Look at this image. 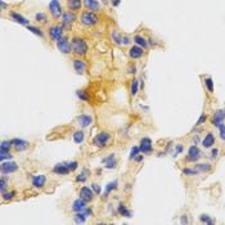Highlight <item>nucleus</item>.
Returning a JSON list of instances; mask_svg holds the SVG:
<instances>
[{
  "instance_id": "nucleus-54",
  "label": "nucleus",
  "mask_w": 225,
  "mask_h": 225,
  "mask_svg": "<svg viewBox=\"0 0 225 225\" xmlns=\"http://www.w3.org/2000/svg\"><path fill=\"white\" fill-rule=\"evenodd\" d=\"M120 3H121V0H115V1H113V7H118Z\"/></svg>"
},
{
  "instance_id": "nucleus-11",
  "label": "nucleus",
  "mask_w": 225,
  "mask_h": 225,
  "mask_svg": "<svg viewBox=\"0 0 225 225\" xmlns=\"http://www.w3.org/2000/svg\"><path fill=\"white\" fill-rule=\"evenodd\" d=\"M200 157H201V152H200V149H198L196 145H192V147H190V148L188 149L187 159H188V161H190V162H196Z\"/></svg>"
},
{
  "instance_id": "nucleus-22",
  "label": "nucleus",
  "mask_w": 225,
  "mask_h": 225,
  "mask_svg": "<svg viewBox=\"0 0 225 225\" xmlns=\"http://www.w3.org/2000/svg\"><path fill=\"white\" fill-rule=\"evenodd\" d=\"M68 9L72 12H77L81 9V0H68Z\"/></svg>"
},
{
  "instance_id": "nucleus-16",
  "label": "nucleus",
  "mask_w": 225,
  "mask_h": 225,
  "mask_svg": "<svg viewBox=\"0 0 225 225\" xmlns=\"http://www.w3.org/2000/svg\"><path fill=\"white\" fill-rule=\"evenodd\" d=\"M86 203H88V202H85L83 198H79V200L73 201V203H72V210L75 211V212H83V211L86 209Z\"/></svg>"
},
{
  "instance_id": "nucleus-52",
  "label": "nucleus",
  "mask_w": 225,
  "mask_h": 225,
  "mask_svg": "<svg viewBox=\"0 0 225 225\" xmlns=\"http://www.w3.org/2000/svg\"><path fill=\"white\" fill-rule=\"evenodd\" d=\"M134 159H135L136 162H140V161H143V154H140V156H136V157L134 158Z\"/></svg>"
},
{
  "instance_id": "nucleus-41",
  "label": "nucleus",
  "mask_w": 225,
  "mask_h": 225,
  "mask_svg": "<svg viewBox=\"0 0 225 225\" xmlns=\"http://www.w3.org/2000/svg\"><path fill=\"white\" fill-rule=\"evenodd\" d=\"M77 97H79L81 101H84V102H88L89 101V95L86 94L85 92H81V90H77Z\"/></svg>"
},
{
  "instance_id": "nucleus-50",
  "label": "nucleus",
  "mask_w": 225,
  "mask_h": 225,
  "mask_svg": "<svg viewBox=\"0 0 225 225\" xmlns=\"http://www.w3.org/2000/svg\"><path fill=\"white\" fill-rule=\"evenodd\" d=\"M122 44H124V45H127V44H130V37H127V36H124V37H122Z\"/></svg>"
},
{
  "instance_id": "nucleus-34",
  "label": "nucleus",
  "mask_w": 225,
  "mask_h": 225,
  "mask_svg": "<svg viewBox=\"0 0 225 225\" xmlns=\"http://www.w3.org/2000/svg\"><path fill=\"white\" fill-rule=\"evenodd\" d=\"M12 154L9 153V150H0V159L1 162H4L5 159H12Z\"/></svg>"
},
{
  "instance_id": "nucleus-49",
  "label": "nucleus",
  "mask_w": 225,
  "mask_h": 225,
  "mask_svg": "<svg viewBox=\"0 0 225 225\" xmlns=\"http://www.w3.org/2000/svg\"><path fill=\"white\" fill-rule=\"evenodd\" d=\"M206 120H207V115L203 113V115L201 116V117H200V120L197 121V125H202L203 122H206Z\"/></svg>"
},
{
  "instance_id": "nucleus-15",
  "label": "nucleus",
  "mask_w": 225,
  "mask_h": 225,
  "mask_svg": "<svg viewBox=\"0 0 225 225\" xmlns=\"http://www.w3.org/2000/svg\"><path fill=\"white\" fill-rule=\"evenodd\" d=\"M53 172L54 174H57V175H67V174H70V168L67 167L66 165V162H63V163H58V165H55L54 168H53Z\"/></svg>"
},
{
  "instance_id": "nucleus-1",
  "label": "nucleus",
  "mask_w": 225,
  "mask_h": 225,
  "mask_svg": "<svg viewBox=\"0 0 225 225\" xmlns=\"http://www.w3.org/2000/svg\"><path fill=\"white\" fill-rule=\"evenodd\" d=\"M71 46H72V51L76 55H85L88 53V44L81 37H73L71 41Z\"/></svg>"
},
{
  "instance_id": "nucleus-18",
  "label": "nucleus",
  "mask_w": 225,
  "mask_h": 225,
  "mask_svg": "<svg viewBox=\"0 0 225 225\" xmlns=\"http://www.w3.org/2000/svg\"><path fill=\"white\" fill-rule=\"evenodd\" d=\"M73 68H75V71L81 75V73H84L85 70H86V64L83 59H73Z\"/></svg>"
},
{
  "instance_id": "nucleus-13",
  "label": "nucleus",
  "mask_w": 225,
  "mask_h": 225,
  "mask_svg": "<svg viewBox=\"0 0 225 225\" xmlns=\"http://www.w3.org/2000/svg\"><path fill=\"white\" fill-rule=\"evenodd\" d=\"M143 54H144V50H143V48L139 45H134L130 48V50H129V55H130V58H133V59H139L143 57Z\"/></svg>"
},
{
  "instance_id": "nucleus-38",
  "label": "nucleus",
  "mask_w": 225,
  "mask_h": 225,
  "mask_svg": "<svg viewBox=\"0 0 225 225\" xmlns=\"http://www.w3.org/2000/svg\"><path fill=\"white\" fill-rule=\"evenodd\" d=\"M205 84H206V86H207V89H209V92L212 93V92H214V83H212V79H211V77H206V79H205Z\"/></svg>"
},
{
  "instance_id": "nucleus-19",
  "label": "nucleus",
  "mask_w": 225,
  "mask_h": 225,
  "mask_svg": "<svg viewBox=\"0 0 225 225\" xmlns=\"http://www.w3.org/2000/svg\"><path fill=\"white\" fill-rule=\"evenodd\" d=\"M12 144L16 147V149L18 152H22V150H25L28 147V142L22 140V139H12Z\"/></svg>"
},
{
  "instance_id": "nucleus-43",
  "label": "nucleus",
  "mask_w": 225,
  "mask_h": 225,
  "mask_svg": "<svg viewBox=\"0 0 225 225\" xmlns=\"http://www.w3.org/2000/svg\"><path fill=\"white\" fill-rule=\"evenodd\" d=\"M139 152H140V148H139V147H133V149H131V152H130V158L134 159L138 154H139Z\"/></svg>"
},
{
  "instance_id": "nucleus-46",
  "label": "nucleus",
  "mask_w": 225,
  "mask_h": 225,
  "mask_svg": "<svg viewBox=\"0 0 225 225\" xmlns=\"http://www.w3.org/2000/svg\"><path fill=\"white\" fill-rule=\"evenodd\" d=\"M201 221L202 223H206V224H212V220H211L207 215H202L201 216Z\"/></svg>"
},
{
  "instance_id": "nucleus-5",
  "label": "nucleus",
  "mask_w": 225,
  "mask_h": 225,
  "mask_svg": "<svg viewBox=\"0 0 225 225\" xmlns=\"http://www.w3.org/2000/svg\"><path fill=\"white\" fill-rule=\"evenodd\" d=\"M17 170H18V165H17L16 162L10 161V159H8L7 162H3L1 163V167H0V171H1L3 175L13 174V172H16Z\"/></svg>"
},
{
  "instance_id": "nucleus-36",
  "label": "nucleus",
  "mask_w": 225,
  "mask_h": 225,
  "mask_svg": "<svg viewBox=\"0 0 225 225\" xmlns=\"http://www.w3.org/2000/svg\"><path fill=\"white\" fill-rule=\"evenodd\" d=\"M12 140H4L1 142V145H0V150H9L12 147Z\"/></svg>"
},
{
  "instance_id": "nucleus-55",
  "label": "nucleus",
  "mask_w": 225,
  "mask_h": 225,
  "mask_svg": "<svg viewBox=\"0 0 225 225\" xmlns=\"http://www.w3.org/2000/svg\"><path fill=\"white\" fill-rule=\"evenodd\" d=\"M181 223H185V224L188 223V220H187V218H185V216H183V219H181Z\"/></svg>"
},
{
  "instance_id": "nucleus-35",
  "label": "nucleus",
  "mask_w": 225,
  "mask_h": 225,
  "mask_svg": "<svg viewBox=\"0 0 225 225\" xmlns=\"http://www.w3.org/2000/svg\"><path fill=\"white\" fill-rule=\"evenodd\" d=\"M197 170L198 171H202V172H207L211 170V166L209 163H198L197 165Z\"/></svg>"
},
{
  "instance_id": "nucleus-32",
  "label": "nucleus",
  "mask_w": 225,
  "mask_h": 225,
  "mask_svg": "<svg viewBox=\"0 0 225 225\" xmlns=\"http://www.w3.org/2000/svg\"><path fill=\"white\" fill-rule=\"evenodd\" d=\"M27 28H28V31H31L32 34H35V35H37V36H40V37L44 36V32H42L41 28L35 27V26H30V25H27Z\"/></svg>"
},
{
  "instance_id": "nucleus-33",
  "label": "nucleus",
  "mask_w": 225,
  "mask_h": 225,
  "mask_svg": "<svg viewBox=\"0 0 225 225\" xmlns=\"http://www.w3.org/2000/svg\"><path fill=\"white\" fill-rule=\"evenodd\" d=\"M138 89H139V80L135 79V80L133 81L131 88H130V90H131V95H136V94H138Z\"/></svg>"
},
{
  "instance_id": "nucleus-40",
  "label": "nucleus",
  "mask_w": 225,
  "mask_h": 225,
  "mask_svg": "<svg viewBox=\"0 0 225 225\" xmlns=\"http://www.w3.org/2000/svg\"><path fill=\"white\" fill-rule=\"evenodd\" d=\"M1 194H3V200L4 201H9L16 196V192H14V190H12V192H4Z\"/></svg>"
},
{
  "instance_id": "nucleus-2",
  "label": "nucleus",
  "mask_w": 225,
  "mask_h": 225,
  "mask_svg": "<svg viewBox=\"0 0 225 225\" xmlns=\"http://www.w3.org/2000/svg\"><path fill=\"white\" fill-rule=\"evenodd\" d=\"M81 23L86 27H92L98 23V16L94 12H85L81 14Z\"/></svg>"
},
{
  "instance_id": "nucleus-51",
  "label": "nucleus",
  "mask_w": 225,
  "mask_h": 225,
  "mask_svg": "<svg viewBox=\"0 0 225 225\" xmlns=\"http://www.w3.org/2000/svg\"><path fill=\"white\" fill-rule=\"evenodd\" d=\"M218 152H219V150L216 149V148H215V149H212V152H211V158H212V159H214V158H216V156H218Z\"/></svg>"
},
{
  "instance_id": "nucleus-56",
  "label": "nucleus",
  "mask_w": 225,
  "mask_h": 225,
  "mask_svg": "<svg viewBox=\"0 0 225 225\" xmlns=\"http://www.w3.org/2000/svg\"><path fill=\"white\" fill-rule=\"evenodd\" d=\"M224 111H225V110H224Z\"/></svg>"
},
{
  "instance_id": "nucleus-3",
  "label": "nucleus",
  "mask_w": 225,
  "mask_h": 225,
  "mask_svg": "<svg viewBox=\"0 0 225 225\" xmlns=\"http://www.w3.org/2000/svg\"><path fill=\"white\" fill-rule=\"evenodd\" d=\"M49 10H50V14L53 16L55 19H58L63 16L62 5H60L59 0H51V1L49 3Z\"/></svg>"
},
{
  "instance_id": "nucleus-27",
  "label": "nucleus",
  "mask_w": 225,
  "mask_h": 225,
  "mask_svg": "<svg viewBox=\"0 0 225 225\" xmlns=\"http://www.w3.org/2000/svg\"><path fill=\"white\" fill-rule=\"evenodd\" d=\"M10 17L16 21V22H18V23H21V25H28V21L25 18V17H22L21 14H18V13H10Z\"/></svg>"
},
{
  "instance_id": "nucleus-23",
  "label": "nucleus",
  "mask_w": 225,
  "mask_h": 225,
  "mask_svg": "<svg viewBox=\"0 0 225 225\" xmlns=\"http://www.w3.org/2000/svg\"><path fill=\"white\" fill-rule=\"evenodd\" d=\"M103 162L106 163V168H115L116 167V163H117L115 154H111L110 157L104 158V159H103Z\"/></svg>"
},
{
  "instance_id": "nucleus-44",
  "label": "nucleus",
  "mask_w": 225,
  "mask_h": 225,
  "mask_svg": "<svg viewBox=\"0 0 225 225\" xmlns=\"http://www.w3.org/2000/svg\"><path fill=\"white\" fill-rule=\"evenodd\" d=\"M198 170H193V168H184L183 170V174L184 175H196V174H198Z\"/></svg>"
},
{
  "instance_id": "nucleus-8",
  "label": "nucleus",
  "mask_w": 225,
  "mask_h": 225,
  "mask_svg": "<svg viewBox=\"0 0 225 225\" xmlns=\"http://www.w3.org/2000/svg\"><path fill=\"white\" fill-rule=\"evenodd\" d=\"M140 152L143 154H149L150 152L153 150V147H152V140L149 138H143L140 140Z\"/></svg>"
},
{
  "instance_id": "nucleus-20",
  "label": "nucleus",
  "mask_w": 225,
  "mask_h": 225,
  "mask_svg": "<svg viewBox=\"0 0 225 225\" xmlns=\"http://www.w3.org/2000/svg\"><path fill=\"white\" fill-rule=\"evenodd\" d=\"M84 5L89 12H97L99 10V3L97 0H84Z\"/></svg>"
},
{
  "instance_id": "nucleus-53",
  "label": "nucleus",
  "mask_w": 225,
  "mask_h": 225,
  "mask_svg": "<svg viewBox=\"0 0 225 225\" xmlns=\"http://www.w3.org/2000/svg\"><path fill=\"white\" fill-rule=\"evenodd\" d=\"M0 5H1V9H3V10H4V9H5V8L8 7V5H7V4H5V3H4V1H3V0H1V1H0Z\"/></svg>"
},
{
  "instance_id": "nucleus-9",
  "label": "nucleus",
  "mask_w": 225,
  "mask_h": 225,
  "mask_svg": "<svg viewBox=\"0 0 225 225\" xmlns=\"http://www.w3.org/2000/svg\"><path fill=\"white\" fill-rule=\"evenodd\" d=\"M80 198H83L85 202H90L94 198V190L93 188H89V187H83L80 189Z\"/></svg>"
},
{
  "instance_id": "nucleus-31",
  "label": "nucleus",
  "mask_w": 225,
  "mask_h": 225,
  "mask_svg": "<svg viewBox=\"0 0 225 225\" xmlns=\"http://www.w3.org/2000/svg\"><path fill=\"white\" fill-rule=\"evenodd\" d=\"M118 214L125 216V218H130V216H131V212L126 209V206H125L124 203H120V205H118Z\"/></svg>"
},
{
  "instance_id": "nucleus-6",
  "label": "nucleus",
  "mask_w": 225,
  "mask_h": 225,
  "mask_svg": "<svg viewBox=\"0 0 225 225\" xmlns=\"http://www.w3.org/2000/svg\"><path fill=\"white\" fill-rule=\"evenodd\" d=\"M57 48H58V50L60 51V53H63V54H70L71 50H72V46L70 44V41H68V39L64 37V36H62L59 40H57Z\"/></svg>"
},
{
  "instance_id": "nucleus-39",
  "label": "nucleus",
  "mask_w": 225,
  "mask_h": 225,
  "mask_svg": "<svg viewBox=\"0 0 225 225\" xmlns=\"http://www.w3.org/2000/svg\"><path fill=\"white\" fill-rule=\"evenodd\" d=\"M66 165H67V167L70 168V171L72 172V171H75L77 167H79V162L77 161H68V162H66Z\"/></svg>"
},
{
  "instance_id": "nucleus-10",
  "label": "nucleus",
  "mask_w": 225,
  "mask_h": 225,
  "mask_svg": "<svg viewBox=\"0 0 225 225\" xmlns=\"http://www.w3.org/2000/svg\"><path fill=\"white\" fill-rule=\"evenodd\" d=\"M77 120V125H79L80 127H83V129H85V127H88L90 124L93 122V117L90 115H80L79 117L76 118Z\"/></svg>"
},
{
  "instance_id": "nucleus-4",
  "label": "nucleus",
  "mask_w": 225,
  "mask_h": 225,
  "mask_svg": "<svg viewBox=\"0 0 225 225\" xmlns=\"http://www.w3.org/2000/svg\"><path fill=\"white\" fill-rule=\"evenodd\" d=\"M76 21V14H75V12H66V13H63V16H62V27L63 28H66V30H70L71 28V26L72 23Z\"/></svg>"
},
{
  "instance_id": "nucleus-14",
  "label": "nucleus",
  "mask_w": 225,
  "mask_h": 225,
  "mask_svg": "<svg viewBox=\"0 0 225 225\" xmlns=\"http://www.w3.org/2000/svg\"><path fill=\"white\" fill-rule=\"evenodd\" d=\"M224 118H225V111L224 110L216 111V113H215L214 118H212V125H214V126H216V127L221 126Z\"/></svg>"
},
{
  "instance_id": "nucleus-12",
  "label": "nucleus",
  "mask_w": 225,
  "mask_h": 225,
  "mask_svg": "<svg viewBox=\"0 0 225 225\" xmlns=\"http://www.w3.org/2000/svg\"><path fill=\"white\" fill-rule=\"evenodd\" d=\"M49 35L53 40H59L60 37L63 36V27L62 26H53V27L49 28Z\"/></svg>"
},
{
  "instance_id": "nucleus-21",
  "label": "nucleus",
  "mask_w": 225,
  "mask_h": 225,
  "mask_svg": "<svg viewBox=\"0 0 225 225\" xmlns=\"http://www.w3.org/2000/svg\"><path fill=\"white\" fill-rule=\"evenodd\" d=\"M215 143V136L212 133H209L207 135L205 136V139L202 140V145L205 147V148H210V147H212V144Z\"/></svg>"
},
{
  "instance_id": "nucleus-17",
  "label": "nucleus",
  "mask_w": 225,
  "mask_h": 225,
  "mask_svg": "<svg viewBox=\"0 0 225 225\" xmlns=\"http://www.w3.org/2000/svg\"><path fill=\"white\" fill-rule=\"evenodd\" d=\"M46 183V176L45 175H36L32 178V185L35 188H42Z\"/></svg>"
},
{
  "instance_id": "nucleus-26",
  "label": "nucleus",
  "mask_w": 225,
  "mask_h": 225,
  "mask_svg": "<svg viewBox=\"0 0 225 225\" xmlns=\"http://www.w3.org/2000/svg\"><path fill=\"white\" fill-rule=\"evenodd\" d=\"M134 41L136 42V45L142 46L143 49H147V48H148V41H147L144 37H142L140 35H136V36H134Z\"/></svg>"
},
{
  "instance_id": "nucleus-45",
  "label": "nucleus",
  "mask_w": 225,
  "mask_h": 225,
  "mask_svg": "<svg viewBox=\"0 0 225 225\" xmlns=\"http://www.w3.org/2000/svg\"><path fill=\"white\" fill-rule=\"evenodd\" d=\"M92 188H93V190H94V193H95V194H101L102 189H101V187H99V185H98L97 183L92 184Z\"/></svg>"
},
{
  "instance_id": "nucleus-29",
  "label": "nucleus",
  "mask_w": 225,
  "mask_h": 225,
  "mask_svg": "<svg viewBox=\"0 0 225 225\" xmlns=\"http://www.w3.org/2000/svg\"><path fill=\"white\" fill-rule=\"evenodd\" d=\"M111 37H112V40L115 41V44H117V45L122 44V36H121L120 34H118V31L113 30V31L111 32Z\"/></svg>"
},
{
  "instance_id": "nucleus-42",
  "label": "nucleus",
  "mask_w": 225,
  "mask_h": 225,
  "mask_svg": "<svg viewBox=\"0 0 225 225\" xmlns=\"http://www.w3.org/2000/svg\"><path fill=\"white\" fill-rule=\"evenodd\" d=\"M35 19L37 21V22H46V16L44 14V13H36Z\"/></svg>"
},
{
  "instance_id": "nucleus-28",
  "label": "nucleus",
  "mask_w": 225,
  "mask_h": 225,
  "mask_svg": "<svg viewBox=\"0 0 225 225\" xmlns=\"http://www.w3.org/2000/svg\"><path fill=\"white\" fill-rule=\"evenodd\" d=\"M84 139H85V134L83 130H79L73 134V142H75L76 144H81V143L84 142Z\"/></svg>"
},
{
  "instance_id": "nucleus-30",
  "label": "nucleus",
  "mask_w": 225,
  "mask_h": 225,
  "mask_svg": "<svg viewBox=\"0 0 225 225\" xmlns=\"http://www.w3.org/2000/svg\"><path fill=\"white\" fill-rule=\"evenodd\" d=\"M86 216L84 212H76V215L73 216V220H75V223H77V224H84L85 221H86Z\"/></svg>"
},
{
  "instance_id": "nucleus-48",
  "label": "nucleus",
  "mask_w": 225,
  "mask_h": 225,
  "mask_svg": "<svg viewBox=\"0 0 225 225\" xmlns=\"http://www.w3.org/2000/svg\"><path fill=\"white\" fill-rule=\"evenodd\" d=\"M183 145H181V144H178V145H176V152L174 153V154H172V156H174V157H176V156H178L179 153H181V152H183Z\"/></svg>"
},
{
  "instance_id": "nucleus-7",
  "label": "nucleus",
  "mask_w": 225,
  "mask_h": 225,
  "mask_svg": "<svg viewBox=\"0 0 225 225\" xmlns=\"http://www.w3.org/2000/svg\"><path fill=\"white\" fill-rule=\"evenodd\" d=\"M111 139V136H110V134L106 133V131H103V133H99L97 136L94 138V145L95 147H106L107 145V143L110 142Z\"/></svg>"
},
{
  "instance_id": "nucleus-24",
  "label": "nucleus",
  "mask_w": 225,
  "mask_h": 225,
  "mask_svg": "<svg viewBox=\"0 0 225 225\" xmlns=\"http://www.w3.org/2000/svg\"><path fill=\"white\" fill-rule=\"evenodd\" d=\"M89 174H90V171L88 170V168H84V170L81 171V174L76 176V181L77 183H85L89 178Z\"/></svg>"
},
{
  "instance_id": "nucleus-47",
  "label": "nucleus",
  "mask_w": 225,
  "mask_h": 225,
  "mask_svg": "<svg viewBox=\"0 0 225 225\" xmlns=\"http://www.w3.org/2000/svg\"><path fill=\"white\" fill-rule=\"evenodd\" d=\"M219 129H220V138H221L223 140H225V125L219 126Z\"/></svg>"
},
{
  "instance_id": "nucleus-37",
  "label": "nucleus",
  "mask_w": 225,
  "mask_h": 225,
  "mask_svg": "<svg viewBox=\"0 0 225 225\" xmlns=\"http://www.w3.org/2000/svg\"><path fill=\"white\" fill-rule=\"evenodd\" d=\"M7 184H8V179L5 178V175H3L1 176V180H0V192H1V193L5 192Z\"/></svg>"
},
{
  "instance_id": "nucleus-25",
  "label": "nucleus",
  "mask_w": 225,
  "mask_h": 225,
  "mask_svg": "<svg viewBox=\"0 0 225 225\" xmlns=\"http://www.w3.org/2000/svg\"><path fill=\"white\" fill-rule=\"evenodd\" d=\"M117 188V180H113V181H111V183H108L107 185V188L104 190V193H103V198H107L108 197V194H110L112 190Z\"/></svg>"
}]
</instances>
